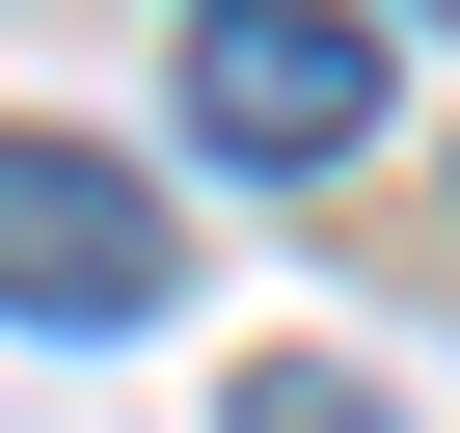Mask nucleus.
<instances>
[{"label": "nucleus", "mask_w": 460, "mask_h": 433, "mask_svg": "<svg viewBox=\"0 0 460 433\" xmlns=\"http://www.w3.org/2000/svg\"><path fill=\"white\" fill-rule=\"evenodd\" d=\"M190 136L271 163V190H325L379 136V0H190Z\"/></svg>", "instance_id": "nucleus-2"}, {"label": "nucleus", "mask_w": 460, "mask_h": 433, "mask_svg": "<svg viewBox=\"0 0 460 433\" xmlns=\"http://www.w3.org/2000/svg\"><path fill=\"white\" fill-rule=\"evenodd\" d=\"M406 28H460V0H406Z\"/></svg>", "instance_id": "nucleus-4"}, {"label": "nucleus", "mask_w": 460, "mask_h": 433, "mask_svg": "<svg viewBox=\"0 0 460 433\" xmlns=\"http://www.w3.org/2000/svg\"><path fill=\"white\" fill-rule=\"evenodd\" d=\"M217 433H406V406H379L352 352H271V379H244V406H217Z\"/></svg>", "instance_id": "nucleus-3"}, {"label": "nucleus", "mask_w": 460, "mask_h": 433, "mask_svg": "<svg viewBox=\"0 0 460 433\" xmlns=\"http://www.w3.org/2000/svg\"><path fill=\"white\" fill-rule=\"evenodd\" d=\"M190 298V216L109 136H0V325H163Z\"/></svg>", "instance_id": "nucleus-1"}]
</instances>
